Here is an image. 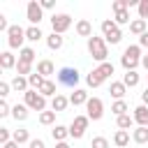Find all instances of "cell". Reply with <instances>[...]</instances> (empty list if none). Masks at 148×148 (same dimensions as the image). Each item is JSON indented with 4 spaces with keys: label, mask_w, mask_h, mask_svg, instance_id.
Masks as SVG:
<instances>
[{
    "label": "cell",
    "mask_w": 148,
    "mask_h": 148,
    "mask_svg": "<svg viewBox=\"0 0 148 148\" xmlns=\"http://www.w3.org/2000/svg\"><path fill=\"white\" fill-rule=\"evenodd\" d=\"M88 53H90L92 60H97L99 65L106 62V58H109V44H106V39L92 35V37L88 39Z\"/></svg>",
    "instance_id": "6da1fadb"
},
{
    "label": "cell",
    "mask_w": 148,
    "mask_h": 148,
    "mask_svg": "<svg viewBox=\"0 0 148 148\" xmlns=\"http://www.w3.org/2000/svg\"><path fill=\"white\" fill-rule=\"evenodd\" d=\"M141 46L139 44H130L125 51H123V56H120V65L125 67V72H134L139 65H141Z\"/></svg>",
    "instance_id": "7a4b0ae2"
},
{
    "label": "cell",
    "mask_w": 148,
    "mask_h": 148,
    "mask_svg": "<svg viewBox=\"0 0 148 148\" xmlns=\"http://www.w3.org/2000/svg\"><path fill=\"white\" fill-rule=\"evenodd\" d=\"M56 76H58V83H60V86H65V88H74V90H76L79 79H81V74H79L76 67H60Z\"/></svg>",
    "instance_id": "3957f363"
},
{
    "label": "cell",
    "mask_w": 148,
    "mask_h": 148,
    "mask_svg": "<svg viewBox=\"0 0 148 148\" xmlns=\"http://www.w3.org/2000/svg\"><path fill=\"white\" fill-rule=\"evenodd\" d=\"M23 104L30 109V111H46V97L39 92V90H28V92H23Z\"/></svg>",
    "instance_id": "277c9868"
},
{
    "label": "cell",
    "mask_w": 148,
    "mask_h": 148,
    "mask_svg": "<svg viewBox=\"0 0 148 148\" xmlns=\"http://www.w3.org/2000/svg\"><path fill=\"white\" fill-rule=\"evenodd\" d=\"M23 42H25V28H21L18 23H14V25H9V30H7V44H9V49H23Z\"/></svg>",
    "instance_id": "5b68a950"
},
{
    "label": "cell",
    "mask_w": 148,
    "mask_h": 148,
    "mask_svg": "<svg viewBox=\"0 0 148 148\" xmlns=\"http://www.w3.org/2000/svg\"><path fill=\"white\" fill-rule=\"evenodd\" d=\"M88 125H90V118L88 116H74V120L69 123V136L72 139H81L86 134Z\"/></svg>",
    "instance_id": "8992f818"
},
{
    "label": "cell",
    "mask_w": 148,
    "mask_h": 148,
    "mask_svg": "<svg viewBox=\"0 0 148 148\" xmlns=\"http://www.w3.org/2000/svg\"><path fill=\"white\" fill-rule=\"evenodd\" d=\"M25 18L30 21V25H39V23H42L44 9H42V5H39L37 0H30V2L25 5Z\"/></svg>",
    "instance_id": "52a82bcc"
},
{
    "label": "cell",
    "mask_w": 148,
    "mask_h": 148,
    "mask_svg": "<svg viewBox=\"0 0 148 148\" xmlns=\"http://www.w3.org/2000/svg\"><path fill=\"white\" fill-rule=\"evenodd\" d=\"M51 28H53V32H58V35H62V32H67L69 28H72V16L69 14H53L51 16Z\"/></svg>",
    "instance_id": "ba28073f"
},
{
    "label": "cell",
    "mask_w": 148,
    "mask_h": 148,
    "mask_svg": "<svg viewBox=\"0 0 148 148\" xmlns=\"http://www.w3.org/2000/svg\"><path fill=\"white\" fill-rule=\"evenodd\" d=\"M86 116L90 120H102V116H104V102L99 97H90L88 104H86Z\"/></svg>",
    "instance_id": "9c48e42d"
},
{
    "label": "cell",
    "mask_w": 148,
    "mask_h": 148,
    "mask_svg": "<svg viewBox=\"0 0 148 148\" xmlns=\"http://www.w3.org/2000/svg\"><path fill=\"white\" fill-rule=\"evenodd\" d=\"M132 118H134V123H136L139 127H148V106H146V104H139V106L134 109Z\"/></svg>",
    "instance_id": "30bf717a"
},
{
    "label": "cell",
    "mask_w": 148,
    "mask_h": 148,
    "mask_svg": "<svg viewBox=\"0 0 148 148\" xmlns=\"http://www.w3.org/2000/svg\"><path fill=\"white\" fill-rule=\"evenodd\" d=\"M88 99H90V97H88V92H86L83 88H76V90L69 95V104H72V106H86Z\"/></svg>",
    "instance_id": "8fae6325"
},
{
    "label": "cell",
    "mask_w": 148,
    "mask_h": 148,
    "mask_svg": "<svg viewBox=\"0 0 148 148\" xmlns=\"http://www.w3.org/2000/svg\"><path fill=\"white\" fill-rule=\"evenodd\" d=\"M74 30H76V35L79 37H92V23L88 21V18H81V21H76V25H74Z\"/></svg>",
    "instance_id": "7c38bea8"
},
{
    "label": "cell",
    "mask_w": 148,
    "mask_h": 148,
    "mask_svg": "<svg viewBox=\"0 0 148 148\" xmlns=\"http://www.w3.org/2000/svg\"><path fill=\"white\" fill-rule=\"evenodd\" d=\"M46 46L51 49V51H60L62 46H65V37L62 35H58V32H51V35H46Z\"/></svg>",
    "instance_id": "4fadbf2b"
},
{
    "label": "cell",
    "mask_w": 148,
    "mask_h": 148,
    "mask_svg": "<svg viewBox=\"0 0 148 148\" xmlns=\"http://www.w3.org/2000/svg\"><path fill=\"white\" fill-rule=\"evenodd\" d=\"M16 56L12 53V51H2L0 53V67L2 69H16Z\"/></svg>",
    "instance_id": "5bb4252c"
},
{
    "label": "cell",
    "mask_w": 148,
    "mask_h": 148,
    "mask_svg": "<svg viewBox=\"0 0 148 148\" xmlns=\"http://www.w3.org/2000/svg\"><path fill=\"white\" fill-rule=\"evenodd\" d=\"M37 72H39L44 79H49L51 74H58V72H56V65H53L49 58H44V60H39V62H37Z\"/></svg>",
    "instance_id": "9a60e30c"
},
{
    "label": "cell",
    "mask_w": 148,
    "mask_h": 148,
    "mask_svg": "<svg viewBox=\"0 0 148 148\" xmlns=\"http://www.w3.org/2000/svg\"><path fill=\"white\" fill-rule=\"evenodd\" d=\"M109 92H111V97H113V99H125L127 86H125L123 81H111V86H109Z\"/></svg>",
    "instance_id": "2e32d148"
},
{
    "label": "cell",
    "mask_w": 148,
    "mask_h": 148,
    "mask_svg": "<svg viewBox=\"0 0 148 148\" xmlns=\"http://www.w3.org/2000/svg\"><path fill=\"white\" fill-rule=\"evenodd\" d=\"M67 106H69V97H65V95H60V92L51 99V111H56V113H62Z\"/></svg>",
    "instance_id": "e0dca14e"
},
{
    "label": "cell",
    "mask_w": 148,
    "mask_h": 148,
    "mask_svg": "<svg viewBox=\"0 0 148 148\" xmlns=\"http://www.w3.org/2000/svg\"><path fill=\"white\" fill-rule=\"evenodd\" d=\"M9 83H12V88H14L16 92H28V90H30L28 76H18V74H16V76H14V79H12Z\"/></svg>",
    "instance_id": "ac0fdd59"
},
{
    "label": "cell",
    "mask_w": 148,
    "mask_h": 148,
    "mask_svg": "<svg viewBox=\"0 0 148 148\" xmlns=\"http://www.w3.org/2000/svg\"><path fill=\"white\" fill-rule=\"evenodd\" d=\"M28 113H30V109H28L25 104H14V106H12V118H14L16 123H23V120L28 118Z\"/></svg>",
    "instance_id": "d6986e66"
},
{
    "label": "cell",
    "mask_w": 148,
    "mask_h": 148,
    "mask_svg": "<svg viewBox=\"0 0 148 148\" xmlns=\"http://www.w3.org/2000/svg\"><path fill=\"white\" fill-rule=\"evenodd\" d=\"M130 32L136 35V37H141L143 32H148V23H146L143 18H134V21L130 23Z\"/></svg>",
    "instance_id": "ffe728a7"
},
{
    "label": "cell",
    "mask_w": 148,
    "mask_h": 148,
    "mask_svg": "<svg viewBox=\"0 0 148 148\" xmlns=\"http://www.w3.org/2000/svg\"><path fill=\"white\" fill-rule=\"evenodd\" d=\"M25 39L28 42H39V39H46V35L39 30V25H28L25 28Z\"/></svg>",
    "instance_id": "44dd1931"
},
{
    "label": "cell",
    "mask_w": 148,
    "mask_h": 148,
    "mask_svg": "<svg viewBox=\"0 0 148 148\" xmlns=\"http://www.w3.org/2000/svg\"><path fill=\"white\" fill-rule=\"evenodd\" d=\"M132 141H134V143H141V146L148 143V127H139V125H136V127L132 130Z\"/></svg>",
    "instance_id": "7402d4cb"
},
{
    "label": "cell",
    "mask_w": 148,
    "mask_h": 148,
    "mask_svg": "<svg viewBox=\"0 0 148 148\" xmlns=\"http://www.w3.org/2000/svg\"><path fill=\"white\" fill-rule=\"evenodd\" d=\"M104 81H106V79H104V76H102V74H99L97 69H92V72H88V76H86V83H88L90 88H99V86H102Z\"/></svg>",
    "instance_id": "603a6c76"
},
{
    "label": "cell",
    "mask_w": 148,
    "mask_h": 148,
    "mask_svg": "<svg viewBox=\"0 0 148 148\" xmlns=\"http://www.w3.org/2000/svg\"><path fill=\"white\" fill-rule=\"evenodd\" d=\"M51 136H53L56 143H58V141H67V136H69V127H65V125H56V127L51 130Z\"/></svg>",
    "instance_id": "cb8c5ba5"
},
{
    "label": "cell",
    "mask_w": 148,
    "mask_h": 148,
    "mask_svg": "<svg viewBox=\"0 0 148 148\" xmlns=\"http://www.w3.org/2000/svg\"><path fill=\"white\" fill-rule=\"evenodd\" d=\"M12 141H16V143L21 146V143H30L32 139H30V132H28V130L18 127V130H14V132H12Z\"/></svg>",
    "instance_id": "d4e9b609"
},
{
    "label": "cell",
    "mask_w": 148,
    "mask_h": 148,
    "mask_svg": "<svg viewBox=\"0 0 148 148\" xmlns=\"http://www.w3.org/2000/svg\"><path fill=\"white\" fill-rule=\"evenodd\" d=\"M111 113L118 118V116H125V113H130V106H127V102L125 99H116L113 104H111Z\"/></svg>",
    "instance_id": "484cf974"
},
{
    "label": "cell",
    "mask_w": 148,
    "mask_h": 148,
    "mask_svg": "<svg viewBox=\"0 0 148 148\" xmlns=\"http://www.w3.org/2000/svg\"><path fill=\"white\" fill-rule=\"evenodd\" d=\"M113 143H116L118 148H125V146L130 143V132H127V130H116V134H113Z\"/></svg>",
    "instance_id": "4316f807"
},
{
    "label": "cell",
    "mask_w": 148,
    "mask_h": 148,
    "mask_svg": "<svg viewBox=\"0 0 148 148\" xmlns=\"http://www.w3.org/2000/svg\"><path fill=\"white\" fill-rule=\"evenodd\" d=\"M35 56H37V53H35L32 46H23V49L18 51V60H21V62H30V65H32V62H35Z\"/></svg>",
    "instance_id": "83f0119b"
},
{
    "label": "cell",
    "mask_w": 148,
    "mask_h": 148,
    "mask_svg": "<svg viewBox=\"0 0 148 148\" xmlns=\"http://www.w3.org/2000/svg\"><path fill=\"white\" fill-rule=\"evenodd\" d=\"M39 92H42L44 97H51V99H53V97L58 95V92H56V83H53L51 79H46V81L42 83V88H39Z\"/></svg>",
    "instance_id": "f1b7e54d"
},
{
    "label": "cell",
    "mask_w": 148,
    "mask_h": 148,
    "mask_svg": "<svg viewBox=\"0 0 148 148\" xmlns=\"http://www.w3.org/2000/svg\"><path fill=\"white\" fill-rule=\"evenodd\" d=\"M116 125H118V130H127V132H130V127L134 125V118H132L130 113H125V116H118V118H116Z\"/></svg>",
    "instance_id": "f546056e"
},
{
    "label": "cell",
    "mask_w": 148,
    "mask_h": 148,
    "mask_svg": "<svg viewBox=\"0 0 148 148\" xmlns=\"http://www.w3.org/2000/svg\"><path fill=\"white\" fill-rule=\"evenodd\" d=\"M123 83H125L127 88L139 86V74H136V69H134V72H125V74H123Z\"/></svg>",
    "instance_id": "4dcf8cb0"
},
{
    "label": "cell",
    "mask_w": 148,
    "mask_h": 148,
    "mask_svg": "<svg viewBox=\"0 0 148 148\" xmlns=\"http://www.w3.org/2000/svg\"><path fill=\"white\" fill-rule=\"evenodd\" d=\"M44 81H46V79H44V76H42L39 72H32V74L28 76V83H30V88H32V90H39Z\"/></svg>",
    "instance_id": "1f68e13d"
},
{
    "label": "cell",
    "mask_w": 148,
    "mask_h": 148,
    "mask_svg": "<svg viewBox=\"0 0 148 148\" xmlns=\"http://www.w3.org/2000/svg\"><path fill=\"white\" fill-rule=\"evenodd\" d=\"M95 69H97V72H99V74H102L104 79H109V76H111V74L116 72V67H113V62H109V60H106V62H102V65H97Z\"/></svg>",
    "instance_id": "d6a6232c"
},
{
    "label": "cell",
    "mask_w": 148,
    "mask_h": 148,
    "mask_svg": "<svg viewBox=\"0 0 148 148\" xmlns=\"http://www.w3.org/2000/svg\"><path fill=\"white\" fill-rule=\"evenodd\" d=\"M113 21H116V25H125V23H132V21H130V9H120V12H116Z\"/></svg>",
    "instance_id": "836d02e7"
},
{
    "label": "cell",
    "mask_w": 148,
    "mask_h": 148,
    "mask_svg": "<svg viewBox=\"0 0 148 148\" xmlns=\"http://www.w3.org/2000/svg\"><path fill=\"white\" fill-rule=\"evenodd\" d=\"M99 28H102V37H106L109 32H113V30H116V28H120V25H116V21H113V18H104Z\"/></svg>",
    "instance_id": "e575fe53"
},
{
    "label": "cell",
    "mask_w": 148,
    "mask_h": 148,
    "mask_svg": "<svg viewBox=\"0 0 148 148\" xmlns=\"http://www.w3.org/2000/svg\"><path fill=\"white\" fill-rule=\"evenodd\" d=\"M104 39H106V44L116 46V44H120V39H123V30H120V28H116V30H113V32H109Z\"/></svg>",
    "instance_id": "d590c367"
},
{
    "label": "cell",
    "mask_w": 148,
    "mask_h": 148,
    "mask_svg": "<svg viewBox=\"0 0 148 148\" xmlns=\"http://www.w3.org/2000/svg\"><path fill=\"white\" fill-rule=\"evenodd\" d=\"M16 74H18V76H30V74H32V65L18 60V62H16Z\"/></svg>",
    "instance_id": "8d00e7d4"
},
{
    "label": "cell",
    "mask_w": 148,
    "mask_h": 148,
    "mask_svg": "<svg viewBox=\"0 0 148 148\" xmlns=\"http://www.w3.org/2000/svg\"><path fill=\"white\" fill-rule=\"evenodd\" d=\"M39 123L42 125H53L56 123V111H42L39 113Z\"/></svg>",
    "instance_id": "74e56055"
},
{
    "label": "cell",
    "mask_w": 148,
    "mask_h": 148,
    "mask_svg": "<svg viewBox=\"0 0 148 148\" xmlns=\"http://www.w3.org/2000/svg\"><path fill=\"white\" fill-rule=\"evenodd\" d=\"M90 148H111V143H109V139H106V136H92Z\"/></svg>",
    "instance_id": "f35d334b"
},
{
    "label": "cell",
    "mask_w": 148,
    "mask_h": 148,
    "mask_svg": "<svg viewBox=\"0 0 148 148\" xmlns=\"http://www.w3.org/2000/svg\"><path fill=\"white\" fill-rule=\"evenodd\" d=\"M136 9H139V18L146 21L148 18V0H139V7Z\"/></svg>",
    "instance_id": "ab89813d"
},
{
    "label": "cell",
    "mask_w": 148,
    "mask_h": 148,
    "mask_svg": "<svg viewBox=\"0 0 148 148\" xmlns=\"http://www.w3.org/2000/svg\"><path fill=\"white\" fill-rule=\"evenodd\" d=\"M12 141V132L7 130V127H0V143L5 146V143H9Z\"/></svg>",
    "instance_id": "60d3db41"
},
{
    "label": "cell",
    "mask_w": 148,
    "mask_h": 148,
    "mask_svg": "<svg viewBox=\"0 0 148 148\" xmlns=\"http://www.w3.org/2000/svg\"><path fill=\"white\" fill-rule=\"evenodd\" d=\"M9 90H12V83H7V81H0V97H2V99L9 95Z\"/></svg>",
    "instance_id": "b9f144b4"
},
{
    "label": "cell",
    "mask_w": 148,
    "mask_h": 148,
    "mask_svg": "<svg viewBox=\"0 0 148 148\" xmlns=\"http://www.w3.org/2000/svg\"><path fill=\"white\" fill-rule=\"evenodd\" d=\"M0 116H12V106L7 104V99H0Z\"/></svg>",
    "instance_id": "7bdbcfd3"
},
{
    "label": "cell",
    "mask_w": 148,
    "mask_h": 148,
    "mask_svg": "<svg viewBox=\"0 0 148 148\" xmlns=\"http://www.w3.org/2000/svg\"><path fill=\"white\" fill-rule=\"evenodd\" d=\"M113 12H120V9H127V0H113Z\"/></svg>",
    "instance_id": "ee69618b"
},
{
    "label": "cell",
    "mask_w": 148,
    "mask_h": 148,
    "mask_svg": "<svg viewBox=\"0 0 148 148\" xmlns=\"http://www.w3.org/2000/svg\"><path fill=\"white\" fill-rule=\"evenodd\" d=\"M28 148H46V143H44V139H32L28 143Z\"/></svg>",
    "instance_id": "f6af8a7d"
},
{
    "label": "cell",
    "mask_w": 148,
    "mask_h": 148,
    "mask_svg": "<svg viewBox=\"0 0 148 148\" xmlns=\"http://www.w3.org/2000/svg\"><path fill=\"white\" fill-rule=\"evenodd\" d=\"M39 5H42V9H53V7H56L53 0H39Z\"/></svg>",
    "instance_id": "bcb514c9"
},
{
    "label": "cell",
    "mask_w": 148,
    "mask_h": 148,
    "mask_svg": "<svg viewBox=\"0 0 148 148\" xmlns=\"http://www.w3.org/2000/svg\"><path fill=\"white\" fill-rule=\"evenodd\" d=\"M139 46H141V49H148V32H143V35L139 37Z\"/></svg>",
    "instance_id": "7dc6e473"
},
{
    "label": "cell",
    "mask_w": 148,
    "mask_h": 148,
    "mask_svg": "<svg viewBox=\"0 0 148 148\" xmlns=\"http://www.w3.org/2000/svg\"><path fill=\"white\" fill-rule=\"evenodd\" d=\"M0 30H2V32H7V30H9V25H7V18H5L2 14H0Z\"/></svg>",
    "instance_id": "c3c4849f"
},
{
    "label": "cell",
    "mask_w": 148,
    "mask_h": 148,
    "mask_svg": "<svg viewBox=\"0 0 148 148\" xmlns=\"http://www.w3.org/2000/svg\"><path fill=\"white\" fill-rule=\"evenodd\" d=\"M141 104H146L148 106V86L143 88V92H141Z\"/></svg>",
    "instance_id": "681fc988"
},
{
    "label": "cell",
    "mask_w": 148,
    "mask_h": 148,
    "mask_svg": "<svg viewBox=\"0 0 148 148\" xmlns=\"http://www.w3.org/2000/svg\"><path fill=\"white\" fill-rule=\"evenodd\" d=\"M56 148H69V143H67V141H58V143H56Z\"/></svg>",
    "instance_id": "f907efd6"
},
{
    "label": "cell",
    "mask_w": 148,
    "mask_h": 148,
    "mask_svg": "<svg viewBox=\"0 0 148 148\" xmlns=\"http://www.w3.org/2000/svg\"><path fill=\"white\" fill-rule=\"evenodd\" d=\"M2 148H18V143H16V141H9V143H5Z\"/></svg>",
    "instance_id": "816d5d0a"
},
{
    "label": "cell",
    "mask_w": 148,
    "mask_h": 148,
    "mask_svg": "<svg viewBox=\"0 0 148 148\" xmlns=\"http://www.w3.org/2000/svg\"><path fill=\"white\" fill-rule=\"evenodd\" d=\"M141 65H143V67L148 69V56H143V58H141Z\"/></svg>",
    "instance_id": "f5cc1de1"
},
{
    "label": "cell",
    "mask_w": 148,
    "mask_h": 148,
    "mask_svg": "<svg viewBox=\"0 0 148 148\" xmlns=\"http://www.w3.org/2000/svg\"><path fill=\"white\" fill-rule=\"evenodd\" d=\"M146 76H148V74H146Z\"/></svg>",
    "instance_id": "db71d44e"
}]
</instances>
